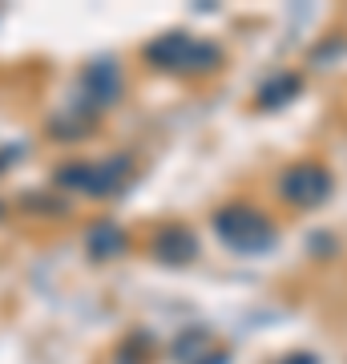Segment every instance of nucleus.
<instances>
[{
	"label": "nucleus",
	"mask_w": 347,
	"mask_h": 364,
	"mask_svg": "<svg viewBox=\"0 0 347 364\" xmlns=\"http://www.w3.org/2000/svg\"><path fill=\"white\" fill-rule=\"evenodd\" d=\"M214 231H219V239L231 251H238V255H263V251H270L275 239H279L275 223H270L258 207H246V203L222 207L219 215H214Z\"/></svg>",
	"instance_id": "1"
},
{
	"label": "nucleus",
	"mask_w": 347,
	"mask_h": 364,
	"mask_svg": "<svg viewBox=\"0 0 347 364\" xmlns=\"http://www.w3.org/2000/svg\"><path fill=\"white\" fill-rule=\"evenodd\" d=\"M145 61H154L166 73H210L222 61L219 45L194 37V33H166L154 45H145Z\"/></svg>",
	"instance_id": "2"
},
{
	"label": "nucleus",
	"mask_w": 347,
	"mask_h": 364,
	"mask_svg": "<svg viewBox=\"0 0 347 364\" xmlns=\"http://www.w3.org/2000/svg\"><path fill=\"white\" fill-rule=\"evenodd\" d=\"M133 178L129 158H105V162H69L57 170V186L81 191V195H117Z\"/></svg>",
	"instance_id": "3"
},
{
	"label": "nucleus",
	"mask_w": 347,
	"mask_h": 364,
	"mask_svg": "<svg viewBox=\"0 0 347 364\" xmlns=\"http://www.w3.org/2000/svg\"><path fill=\"white\" fill-rule=\"evenodd\" d=\"M335 191L331 170L319 166V162H295L287 166V174L279 178V195L291 203V207H323Z\"/></svg>",
	"instance_id": "4"
},
{
	"label": "nucleus",
	"mask_w": 347,
	"mask_h": 364,
	"mask_svg": "<svg viewBox=\"0 0 347 364\" xmlns=\"http://www.w3.org/2000/svg\"><path fill=\"white\" fill-rule=\"evenodd\" d=\"M121 97V73H117L114 61H93L85 73H81V97L77 105H85L89 114H101L105 105H114Z\"/></svg>",
	"instance_id": "5"
},
{
	"label": "nucleus",
	"mask_w": 347,
	"mask_h": 364,
	"mask_svg": "<svg viewBox=\"0 0 347 364\" xmlns=\"http://www.w3.org/2000/svg\"><path fill=\"white\" fill-rule=\"evenodd\" d=\"M154 255L166 267H186L198 259V235L190 227H162L154 235Z\"/></svg>",
	"instance_id": "6"
},
{
	"label": "nucleus",
	"mask_w": 347,
	"mask_h": 364,
	"mask_svg": "<svg viewBox=\"0 0 347 364\" xmlns=\"http://www.w3.org/2000/svg\"><path fill=\"white\" fill-rule=\"evenodd\" d=\"M299 90H303V77L299 73H275L270 81H263V90H258V109H279V105L295 102Z\"/></svg>",
	"instance_id": "7"
},
{
	"label": "nucleus",
	"mask_w": 347,
	"mask_h": 364,
	"mask_svg": "<svg viewBox=\"0 0 347 364\" xmlns=\"http://www.w3.org/2000/svg\"><path fill=\"white\" fill-rule=\"evenodd\" d=\"M85 251H89L93 259H114V255L126 251V231L117 223H97L85 235Z\"/></svg>",
	"instance_id": "8"
},
{
	"label": "nucleus",
	"mask_w": 347,
	"mask_h": 364,
	"mask_svg": "<svg viewBox=\"0 0 347 364\" xmlns=\"http://www.w3.org/2000/svg\"><path fill=\"white\" fill-rule=\"evenodd\" d=\"M202 364H226V352H206V356H198Z\"/></svg>",
	"instance_id": "9"
},
{
	"label": "nucleus",
	"mask_w": 347,
	"mask_h": 364,
	"mask_svg": "<svg viewBox=\"0 0 347 364\" xmlns=\"http://www.w3.org/2000/svg\"><path fill=\"white\" fill-rule=\"evenodd\" d=\"M287 364H319L315 356H307V352H299V356H287Z\"/></svg>",
	"instance_id": "10"
}]
</instances>
